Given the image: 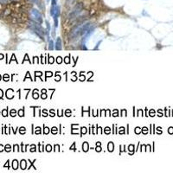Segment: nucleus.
<instances>
[{
  "label": "nucleus",
  "mask_w": 173,
  "mask_h": 173,
  "mask_svg": "<svg viewBox=\"0 0 173 173\" xmlns=\"http://www.w3.org/2000/svg\"><path fill=\"white\" fill-rule=\"evenodd\" d=\"M83 9V4L82 3H79L77 4L74 7V9L72 10V11L70 12V14L69 15V19H74V18L77 17L78 15L82 12V10Z\"/></svg>",
  "instance_id": "7ed1b4c3"
},
{
  "label": "nucleus",
  "mask_w": 173,
  "mask_h": 173,
  "mask_svg": "<svg viewBox=\"0 0 173 173\" xmlns=\"http://www.w3.org/2000/svg\"><path fill=\"white\" fill-rule=\"evenodd\" d=\"M83 148H84V151H88V144L86 143L83 145Z\"/></svg>",
  "instance_id": "6e6552de"
},
{
  "label": "nucleus",
  "mask_w": 173,
  "mask_h": 173,
  "mask_svg": "<svg viewBox=\"0 0 173 173\" xmlns=\"http://www.w3.org/2000/svg\"><path fill=\"white\" fill-rule=\"evenodd\" d=\"M74 1H75V0H67V3H69V4H72Z\"/></svg>",
  "instance_id": "9d476101"
},
{
  "label": "nucleus",
  "mask_w": 173,
  "mask_h": 173,
  "mask_svg": "<svg viewBox=\"0 0 173 173\" xmlns=\"http://www.w3.org/2000/svg\"><path fill=\"white\" fill-rule=\"evenodd\" d=\"M55 48L57 50H61V40L60 37H57L56 39V42H55Z\"/></svg>",
  "instance_id": "39448f33"
},
{
  "label": "nucleus",
  "mask_w": 173,
  "mask_h": 173,
  "mask_svg": "<svg viewBox=\"0 0 173 173\" xmlns=\"http://www.w3.org/2000/svg\"><path fill=\"white\" fill-rule=\"evenodd\" d=\"M29 27L36 33L37 36H39L42 39V36H44V29L42 28V26L40 25L38 23L36 22H29Z\"/></svg>",
  "instance_id": "f03ea898"
},
{
  "label": "nucleus",
  "mask_w": 173,
  "mask_h": 173,
  "mask_svg": "<svg viewBox=\"0 0 173 173\" xmlns=\"http://www.w3.org/2000/svg\"><path fill=\"white\" fill-rule=\"evenodd\" d=\"M24 166H25V161H22V168H24Z\"/></svg>",
  "instance_id": "1a4fd4ad"
},
{
  "label": "nucleus",
  "mask_w": 173,
  "mask_h": 173,
  "mask_svg": "<svg viewBox=\"0 0 173 173\" xmlns=\"http://www.w3.org/2000/svg\"><path fill=\"white\" fill-rule=\"evenodd\" d=\"M56 3H57V0H51V4L52 5H56Z\"/></svg>",
  "instance_id": "0eeeda50"
},
{
  "label": "nucleus",
  "mask_w": 173,
  "mask_h": 173,
  "mask_svg": "<svg viewBox=\"0 0 173 173\" xmlns=\"http://www.w3.org/2000/svg\"><path fill=\"white\" fill-rule=\"evenodd\" d=\"M30 17L35 22L38 23H42V15L38 10L36 9H32L30 10Z\"/></svg>",
  "instance_id": "20e7f679"
},
{
  "label": "nucleus",
  "mask_w": 173,
  "mask_h": 173,
  "mask_svg": "<svg viewBox=\"0 0 173 173\" xmlns=\"http://www.w3.org/2000/svg\"><path fill=\"white\" fill-rule=\"evenodd\" d=\"M91 26L90 23H77L74 28L71 29L69 34L70 39H75L81 35H85V33L88 30Z\"/></svg>",
  "instance_id": "f257e3e1"
},
{
  "label": "nucleus",
  "mask_w": 173,
  "mask_h": 173,
  "mask_svg": "<svg viewBox=\"0 0 173 173\" xmlns=\"http://www.w3.org/2000/svg\"><path fill=\"white\" fill-rule=\"evenodd\" d=\"M6 151H10V146H9V145H8V146H6Z\"/></svg>",
  "instance_id": "f8f14e48"
},
{
  "label": "nucleus",
  "mask_w": 173,
  "mask_h": 173,
  "mask_svg": "<svg viewBox=\"0 0 173 173\" xmlns=\"http://www.w3.org/2000/svg\"><path fill=\"white\" fill-rule=\"evenodd\" d=\"M48 48H50V50H52L53 48H54V43H53L52 40H50V46H48Z\"/></svg>",
  "instance_id": "423d86ee"
},
{
  "label": "nucleus",
  "mask_w": 173,
  "mask_h": 173,
  "mask_svg": "<svg viewBox=\"0 0 173 173\" xmlns=\"http://www.w3.org/2000/svg\"><path fill=\"white\" fill-rule=\"evenodd\" d=\"M29 1H30L31 3H36L37 0H29Z\"/></svg>",
  "instance_id": "9b49d317"
}]
</instances>
